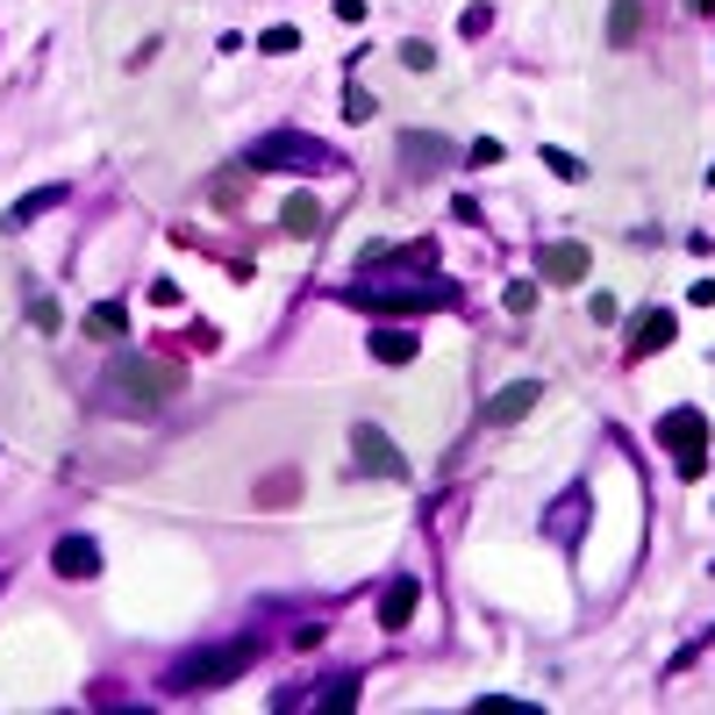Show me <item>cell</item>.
Wrapping results in <instances>:
<instances>
[{"label": "cell", "instance_id": "1", "mask_svg": "<svg viewBox=\"0 0 715 715\" xmlns=\"http://www.w3.org/2000/svg\"><path fill=\"white\" fill-rule=\"evenodd\" d=\"M179 387H187V372H179L172 358H150V351H115L108 379H101L108 408H136V416H150L158 401H172Z\"/></svg>", "mask_w": 715, "mask_h": 715}, {"label": "cell", "instance_id": "2", "mask_svg": "<svg viewBox=\"0 0 715 715\" xmlns=\"http://www.w3.org/2000/svg\"><path fill=\"white\" fill-rule=\"evenodd\" d=\"M257 659L251 637H236V644H208V651H187V659L165 673V687L172 694H208V687H230V680H243V665Z\"/></svg>", "mask_w": 715, "mask_h": 715}, {"label": "cell", "instance_id": "3", "mask_svg": "<svg viewBox=\"0 0 715 715\" xmlns=\"http://www.w3.org/2000/svg\"><path fill=\"white\" fill-rule=\"evenodd\" d=\"M323 158L329 150L301 129H272V136H257V144H243V172H301V165H323Z\"/></svg>", "mask_w": 715, "mask_h": 715}, {"label": "cell", "instance_id": "4", "mask_svg": "<svg viewBox=\"0 0 715 715\" xmlns=\"http://www.w3.org/2000/svg\"><path fill=\"white\" fill-rule=\"evenodd\" d=\"M659 444L680 459V480H694L708 465V422H702V408H665V416H659Z\"/></svg>", "mask_w": 715, "mask_h": 715}, {"label": "cell", "instance_id": "5", "mask_svg": "<svg viewBox=\"0 0 715 715\" xmlns=\"http://www.w3.org/2000/svg\"><path fill=\"white\" fill-rule=\"evenodd\" d=\"M351 301L365 315H422V308H444L451 286L444 280H430V286H358Z\"/></svg>", "mask_w": 715, "mask_h": 715}, {"label": "cell", "instance_id": "6", "mask_svg": "<svg viewBox=\"0 0 715 715\" xmlns=\"http://www.w3.org/2000/svg\"><path fill=\"white\" fill-rule=\"evenodd\" d=\"M351 473H365V480H408V459L393 451V437L379 430V422H358V430H351Z\"/></svg>", "mask_w": 715, "mask_h": 715}, {"label": "cell", "instance_id": "7", "mask_svg": "<svg viewBox=\"0 0 715 715\" xmlns=\"http://www.w3.org/2000/svg\"><path fill=\"white\" fill-rule=\"evenodd\" d=\"M451 158H459V144H451V136H437V129H408V136H401V165H408L416 179L444 172Z\"/></svg>", "mask_w": 715, "mask_h": 715}, {"label": "cell", "instance_id": "8", "mask_svg": "<svg viewBox=\"0 0 715 715\" xmlns=\"http://www.w3.org/2000/svg\"><path fill=\"white\" fill-rule=\"evenodd\" d=\"M51 566H57V580H94L101 572V544L94 537H57Z\"/></svg>", "mask_w": 715, "mask_h": 715}, {"label": "cell", "instance_id": "9", "mask_svg": "<svg viewBox=\"0 0 715 715\" xmlns=\"http://www.w3.org/2000/svg\"><path fill=\"white\" fill-rule=\"evenodd\" d=\"M416 601H422L416 572H401V580H387V587H379V630H408V616H416Z\"/></svg>", "mask_w": 715, "mask_h": 715}, {"label": "cell", "instance_id": "10", "mask_svg": "<svg viewBox=\"0 0 715 715\" xmlns=\"http://www.w3.org/2000/svg\"><path fill=\"white\" fill-rule=\"evenodd\" d=\"M537 401H544V387H537V379H515V387H501L494 401H486V422H501V430H508V422H523Z\"/></svg>", "mask_w": 715, "mask_h": 715}, {"label": "cell", "instance_id": "11", "mask_svg": "<svg viewBox=\"0 0 715 715\" xmlns=\"http://www.w3.org/2000/svg\"><path fill=\"white\" fill-rule=\"evenodd\" d=\"M65 193H72V187H36V193H22V201H14L8 215H0V230H8V236H14V230H29V222H36V215H51V208L65 201Z\"/></svg>", "mask_w": 715, "mask_h": 715}, {"label": "cell", "instance_id": "12", "mask_svg": "<svg viewBox=\"0 0 715 715\" xmlns=\"http://www.w3.org/2000/svg\"><path fill=\"white\" fill-rule=\"evenodd\" d=\"M280 230H286V236H323V201H315V193H286Z\"/></svg>", "mask_w": 715, "mask_h": 715}, {"label": "cell", "instance_id": "13", "mask_svg": "<svg viewBox=\"0 0 715 715\" xmlns=\"http://www.w3.org/2000/svg\"><path fill=\"white\" fill-rule=\"evenodd\" d=\"M537 265H544V280L572 286V280H587V243H551V251H544Z\"/></svg>", "mask_w": 715, "mask_h": 715}, {"label": "cell", "instance_id": "14", "mask_svg": "<svg viewBox=\"0 0 715 715\" xmlns=\"http://www.w3.org/2000/svg\"><path fill=\"white\" fill-rule=\"evenodd\" d=\"M637 36H644V0H616V8H608V43L630 51Z\"/></svg>", "mask_w": 715, "mask_h": 715}, {"label": "cell", "instance_id": "15", "mask_svg": "<svg viewBox=\"0 0 715 715\" xmlns=\"http://www.w3.org/2000/svg\"><path fill=\"white\" fill-rule=\"evenodd\" d=\"M372 358L379 365H408V358H416V329H372Z\"/></svg>", "mask_w": 715, "mask_h": 715}, {"label": "cell", "instance_id": "16", "mask_svg": "<svg viewBox=\"0 0 715 715\" xmlns=\"http://www.w3.org/2000/svg\"><path fill=\"white\" fill-rule=\"evenodd\" d=\"M665 344H673V315H665V308L637 315V351H665Z\"/></svg>", "mask_w": 715, "mask_h": 715}, {"label": "cell", "instance_id": "17", "mask_svg": "<svg viewBox=\"0 0 715 715\" xmlns=\"http://www.w3.org/2000/svg\"><path fill=\"white\" fill-rule=\"evenodd\" d=\"M86 337H129V308H115V301L86 308Z\"/></svg>", "mask_w": 715, "mask_h": 715}, {"label": "cell", "instance_id": "18", "mask_svg": "<svg viewBox=\"0 0 715 715\" xmlns=\"http://www.w3.org/2000/svg\"><path fill=\"white\" fill-rule=\"evenodd\" d=\"M351 702H358V680H329V687L315 694V708H323V715H337V708H351Z\"/></svg>", "mask_w": 715, "mask_h": 715}, {"label": "cell", "instance_id": "19", "mask_svg": "<svg viewBox=\"0 0 715 715\" xmlns=\"http://www.w3.org/2000/svg\"><path fill=\"white\" fill-rule=\"evenodd\" d=\"M473 715H537V702H515V694H480Z\"/></svg>", "mask_w": 715, "mask_h": 715}, {"label": "cell", "instance_id": "20", "mask_svg": "<svg viewBox=\"0 0 715 715\" xmlns=\"http://www.w3.org/2000/svg\"><path fill=\"white\" fill-rule=\"evenodd\" d=\"M257 51H272V57H280V51H301V29L294 22H272L265 36H257Z\"/></svg>", "mask_w": 715, "mask_h": 715}, {"label": "cell", "instance_id": "21", "mask_svg": "<svg viewBox=\"0 0 715 715\" xmlns=\"http://www.w3.org/2000/svg\"><path fill=\"white\" fill-rule=\"evenodd\" d=\"M401 65H408V72H430V65H437V51H430L422 36H408V43H401Z\"/></svg>", "mask_w": 715, "mask_h": 715}, {"label": "cell", "instance_id": "22", "mask_svg": "<svg viewBox=\"0 0 715 715\" xmlns=\"http://www.w3.org/2000/svg\"><path fill=\"white\" fill-rule=\"evenodd\" d=\"M544 165H551V172H558V179H587V165H580V158H572V150H558V144H551V150H544Z\"/></svg>", "mask_w": 715, "mask_h": 715}, {"label": "cell", "instance_id": "23", "mask_svg": "<svg viewBox=\"0 0 715 715\" xmlns=\"http://www.w3.org/2000/svg\"><path fill=\"white\" fill-rule=\"evenodd\" d=\"M529 301H537V286H529V280H515L508 294H501V308H508V315H529Z\"/></svg>", "mask_w": 715, "mask_h": 715}, {"label": "cell", "instance_id": "24", "mask_svg": "<svg viewBox=\"0 0 715 715\" xmlns=\"http://www.w3.org/2000/svg\"><path fill=\"white\" fill-rule=\"evenodd\" d=\"M344 115L365 122V115H372V94H365V86H351V94H344Z\"/></svg>", "mask_w": 715, "mask_h": 715}, {"label": "cell", "instance_id": "25", "mask_svg": "<svg viewBox=\"0 0 715 715\" xmlns=\"http://www.w3.org/2000/svg\"><path fill=\"white\" fill-rule=\"evenodd\" d=\"M687 301H694V308H715V280H702V286H687Z\"/></svg>", "mask_w": 715, "mask_h": 715}, {"label": "cell", "instance_id": "26", "mask_svg": "<svg viewBox=\"0 0 715 715\" xmlns=\"http://www.w3.org/2000/svg\"><path fill=\"white\" fill-rule=\"evenodd\" d=\"M687 8H694V14H715V0H687Z\"/></svg>", "mask_w": 715, "mask_h": 715}]
</instances>
